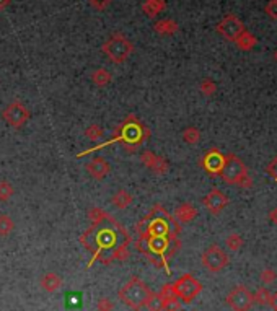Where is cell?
Segmentation results:
<instances>
[{
  "mask_svg": "<svg viewBox=\"0 0 277 311\" xmlns=\"http://www.w3.org/2000/svg\"><path fill=\"white\" fill-rule=\"evenodd\" d=\"M150 293H152V290L149 288L147 283L141 280L138 277H132L119 291H117V296H119V300L124 304H127L129 308H132L134 311H141L142 308H145V303H147Z\"/></svg>",
  "mask_w": 277,
  "mask_h": 311,
  "instance_id": "5",
  "label": "cell"
},
{
  "mask_svg": "<svg viewBox=\"0 0 277 311\" xmlns=\"http://www.w3.org/2000/svg\"><path fill=\"white\" fill-rule=\"evenodd\" d=\"M180 223L163 209V205H154L147 215L135 225V233L138 236H170L178 238L180 235Z\"/></svg>",
  "mask_w": 277,
  "mask_h": 311,
  "instance_id": "3",
  "label": "cell"
},
{
  "mask_svg": "<svg viewBox=\"0 0 277 311\" xmlns=\"http://www.w3.org/2000/svg\"><path fill=\"white\" fill-rule=\"evenodd\" d=\"M167 9V2L165 0H145L142 5V12L149 18H155L158 14Z\"/></svg>",
  "mask_w": 277,
  "mask_h": 311,
  "instance_id": "19",
  "label": "cell"
},
{
  "mask_svg": "<svg viewBox=\"0 0 277 311\" xmlns=\"http://www.w3.org/2000/svg\"><path fill=\"white\" fill-rule=\"evenodd\" d=\"M132 200H134V197L130 196V192H127L126 189H119V191L114 192L111 202H113V205L116 207V209L124 210V209H127L130 204H132Z\"/></svg>",
  "mask_w": 277,
  "mask_h": 311,
  "instance_id": "21",
  "label": "cell"
},
{
  "mask_svg": "<svg viewBox=\"0 0 277 311\" xmlns=\"http://www.w3.org/2000/svg\"><path fill=\"white\" fill-rule=\"evenodd\" d=\"M13 186L9 183V181H0V202H7V200H10L12 196H13Z\"/></svg>",
  "mask_w": 277,
  "mask_h": 311,
  "instance_id": "29",
  "label": "cell"
},
{
  "mask_svg": "<svg viewBox=\"0 0 277 311\" xmlns=\"http://www.w3.org/2000/svg\"><path fill=\"white\" fill-rule=\"evenodd\" d=\"M101 51L111 62L122 64V62H126L130 57V54L134 53V44L130 43L124 35L116 33L104 41V44L101 46Z\"/></svg>",
  "mask_w": 277,
  "mask_h": 311,
  "instance_id": "6",
  "label": "cell"
},
{
  "mask_svg": "<svg viewBox=\"0 0 277 311\" xmlns=\"http://www.w3.org/2000/svg\"><path fill=\"white\" fill-rule=\"evenodd\" d=\"M271 291L266 287H259L256 290V293L253 295V301H256L258 304H269V300H271Z\"/></svg>",
  "mask_w": 277,
  "mask_h": 311,
  "instance_id": "27",
  "label": "cell"
},
{
  "mask_svg": "<svg viewBox=\"0 0 277 311\" xmlns=\"http://www.w3.org/2000/svg\"><path fill=\"white\" fill-rule=\"evenodd\" d=\"M85 168H87V171H88L90 176L98 179V181L104 179L109 174V171H111L109 163L104 158H101V157H96L93 160H90Z\"/></svg>",
  "mask_w": 277,
  "mask_h": 311,
  "instance_id": "15",
  "label": "cell"
},
{
  "mask_svg": "<svg viewBox=\"0 0 277 311\" xmlns=\"http://www.w3.org/2000/svg\"><path fill=\"white\" fill-rule=\"evenodd\" d=\"M199 90H201V93L204 96H212L217 92V85H215V82L212 79H204L201 82V85H199Z\"/></svg>",
  "mask_w": 277,
  "mask_h": 311,
  "instance_id": "31",
  "label": "cell"
},
{
  "mask_svg": "<svg viewBox=\"0 0 277 311\" xmlns=\"http://www.w3.org/2000/svg\"><path fill=\"white\" fill-rule=\"evenodd\" d=\"M235 44H236V48L241 51H251L256 44H258V40H256V36H253L251 33H248V31H243V33L235 40Z\"/></svg>",
  "mask_w": 277,
  "mask_h": 311,
  "instance_id": "22",
  "label": "cell"
},
{
  "mask_svg": "<svg viewBox=\"0 0 277 311\" xmlns=\"http://www.w3.org/2000/svg\"><path fill=\"white\" fill-rule=\"evenodd\" d=\"M269 220H271V222H272L274 225H277V207H275V209H272L271 212H269Z\"/></svg>",
  "mask_w": 277,
  "mask_h": 311,
  "instance_id": "39",
  "label": "cell"
},
{
  "mask_svg": "<svg viewBox=\"0 0 277 311\" xmlns=\"http://www.w3.org/2000/svg\"><path fill=\"white\" fill-rule=\"evenodd\" d=\"M150 137V131L147 127H145L141 121H138L134 114H129L126 119H124L119 126L116 127V131H114V137L108 140V142H104V144L101 145H96L93 148H88V150H85L82 152L78 157H83V155H88L91 152H96V150H100V148H104V147H108V145H113L116 144V142H121L122 147L126 148V150L129 153H134L137 152V148L141 147L145 140H147Z\"/></svg>",
  "mask_w": 277,
  "mask_h": 311,
  "instance_id": "2",
  "label": "cell"
},
{
  "mask_svg": "<svg viewBox=\"0 0 277 311\" xmlns=\"http://www.w3.org/2000/svg\"><path fill=\"white\" fill-rule=\"evenodd\" d=\"M111 80H113V75H111V72L106 69H96L95 72L91 74V82L100 88L109 85Z\"/></svg>",
  "mask_w": 277,
  "mask_h": 311,
  "instance_id": "23",
  "label": "cell"
},
{
  "mask_svg": "<svg viewBox=\"0 0 277 311\" xmlns=\"http://www.w3.org/2000/svg\"><path fill=\"white\" fill-rule=\"evenodd\" d=\"M15 228V223L10 215L7 213H0V236H9Z\"/></svg>",
  "mask_w": 277,
  "mask_h": 311,
  "instance_id": "24",
  "label": "cell"
},
{
  "mask_svg": "<svg viewBox=\"0 0 277 311\" xmlns=\"http://www.w3.org/2000/svg\"><path fill=\"white\" fill-rule=\"evenodd\" d=\"M223 155L217 150V148H212L209 153L204 155L202 158V166L206 168V171L210 174H220V170L223 166Z\"/></svg>",
  "mask_w": 277,
  "mask_h": 311,
  "instance_id": "16",
  "label": "cell"
},
{
  "mask_svg": "<svg viewBox=\"0 0 277 311\" xmlns=\"http://www.w3.org/2000/svg\"><path fill=\"white\" fill-rule=\"evenodd\" d=\"M264 12H266V15L269 18H272V20H277V0H271L269 4H266Z\"/></svg>",
  "mask_w": 277,
  "mask_h": 311,
  "instance_id": "35",
  "label": "cell"
},
{
  "mask_svg": "<svg viewBox=\"0 0 277 311\" xmlns=\"http://www.w3.org/2000/svg\"><path fill=\"white\" fill-rule=\"evenodd\" d=\"M154 30L162 36H171V35H175L178 30H180V27H178V23L175 20L165 18V20H160V22H157L154 25Z\"/></svg>",
  "mask_w": 277,
  "mask_h": 311,
  "instance_id": "20",
  "label": "cell"
},
{
  "mask_svg": "<svg viewBox=\"0 0 277 311\" xmlns=\"http://www.w3.org/2000/svg\"><path fill=\"white\" fill-rule=\"evenodd\" d=\"M145 308L149 311H163V300L160 293H154V291H152L147 303H145Z\"/></svg>",
  "mask_w": 277,
  "mask_h": 311,
  "instance_id": "26",
  "label": "cell"
},
{
  "mask_svg": "<svg viewBox=\"0 0 277 311\" xmlns=\"http://www.w3.org/2000/svg\"><path fill=\"white\" fill-rule=\"evenodd\" d=\"M88 218L91 225L80 236V243L93 254L90 265L96 259H101L103 264L109 265L113 262L111 254L116 249L129 248L130 241H132L130 235L113 215H109L108 212H104L100 207H91L88 212Z\"/></svg>",
  "mask_w": 277,
  "mask_h": 311,
  "instance_id": "1",
  "label": "cell"
},
{
  "mask_svg": "<svg viewBox=\"0 0 277 311\" xmlns=\"http://www.w3.org/2000/svg\"><path fill=\"white\" fill-rule=\"evenodd\" d=\"M141 161L149 168L152 173L158 174V176H162V174H167L168 173V161L165 160L163 157H158L157 153H154L152 150H145L141 153Z\"/></svg>",
  "mask_w": 277,
  "mask_h": 311,
  "instance_id": "14",
  "label": "cell"
},
{
  "mask_svg": "<svg viewBox=\"0 0 277 311\" xmlns=\"http://www.w3.org/2000/svg\"><path fill=\"white\" fill-rule=\"evenodd\" d=\"M10 4H12V0H0V10L7 9V7H9Z\"/></svg>",
  "mask_w": 277,
  "mask_h": 311,
  "instance_id": "40",
  "label": "cell"
},
{
  "mask_svg": "<svg viewBox=\"0 0 277 311\" xmlns=\"http://www.w3.org/2000/svg\"><path fill=\"white\" fill-rule=\"evenodd\" d=\"M269 306H271L274 311H277V293L271 295V300H269Z\"/></svg>",
  "mask_w": 277,
  "mask_h": 311,
  "instance_id": "38",
  "label": "cell"
},
{
  "mask_svg": "<svg viewBox=\"0 0 277 311\" xmlns=\"http://www.w3.org/2000/svg\"><path fill=\"white\" fill-rule=\"evenodd\" d=\"M171 287H173L175 295L184 303H191L202 290L201 282L191 274H184L183 277L178 278L175 283H171Z\"/></svg>",
  "mask_w": 277,
  "mask_h": 311,
  "instance_id": "7",
  "label": "cell"
},
{
  "mask_svg": "<svg viewBox=\"0 0 277 311\" xmlns=\"http://www.w3.org/2000/svg\"><path fill=\"white\" fill-rule=\"evenodd\" d=\"M183 140L186 142V144L189 145H196L197 142L201 140V132H199V129L197 127H186L184 129V132H183Z\"/></svg>",
  "mask_w": 277,
  "mask_h": 311,
  "instance_id": "25",
  "label": "cell"
},
{
  "mask_svg": "<svg viewBox=\"0 0 277 311\" xmlns=\"http://www.w3.org/2000/svg\"><path fill=\"white\" fill-rule=\"evenodd\" d=\"M135 246L157 267L168 269V259L176 254L181 243L178 238L170 236H138Z\"/></svg>",
  "mask_w": 277,
  "mask_h": 311,
  "instance_id": "4",
  "label": "cell"
},
{
  "mask_svg": "<svg viewBox=\"0 0 277 311\" xmlns=\"http://www.w3.org/2000/svg\"><path fill=\"white\" fill-rule=\"evenodd\" d=\"M246 173H248L246 166L243 165V161L236 157V155H232V153L225 155V158H223V166L220 170V176L225 183L235 184L236 181Z\"/></svg>",
  "mask_w": 277,
  "mask_h": 311,
  "instance_id": "8",
  "label": "cell"
},
{
  "mask_svg": "<svg viewBox=\"0 0 277 311\" xmlns=\"http://www.w3.org/2000/svg\"><path fill=\"white\" fill-rule=\"evenodd\" d=\"M225 244H227V248L230 251H238L241 246H243V238L238 235V233H232V235L227 236Z\"/></svg>",
  "mask_w": 277,
  "mask_h": 311,
  "instance_id": "30",
  "label": "cell"
},
{
  "mask_svg": "<svg viewBox=\"0 0 277 311\" xmlns=\"http://www.w3.org/2000/svg\"><path fill=\"white\" fill-rule=\"evenodd\" d=\"M274 61L277 62V49H275V53H274Z\"/></svg>",
  "mask_w": 277,
  "mask_h": 311,
  "instance_id": "41",
  "label": "cell"
},
{
  "mask_svg": "<svg viewBox=\"0 0 277 311\" xmlns=\"http://www.w3.org/2000/svg\"><path fill=\"white\" fill-rule=\"evenodd\" d=\"M85 135H87V139L91 140V142H96V140H100L103 135H104V131L101 129V126H98V124H91L87 127V131H85Z\"/></svg>",
  "mask_w": 277,
  "mask_h": 311,
  "instance_id": "28",
  "label": "cell"
},
{
  "mask_svg": "<svg viewBox=\"0 0 277 311\" xmlns=\"http://www.w3.org/2000/svg\"><path fill=\"white\" fill-rule=\"evenodd\" d=\"M236 186H240V187H245V189H248V187H251L253 186V179H251V176H249V174L246 173V174H243V176L236 181L235 183Z\"/></svg>",
  "mask_w": 277,
  "mask_h": 311,
  "instance_id": "36",
  "label": "cell"
},
{
  "mask_svg": "<svg viewBox=\"0 0 277 311\" xmlns=\"http://www.w3.org/2000/svg\"><path fill=\"white\" fill-rule=\"evenodd\" d=\"M202 204L212 215H219L228 205V197L220 189H212L202 199Z\"/></svg>",
  "mask_w": 277,
  "mask_h": 311,
  "instance_id": "13",
  "label": "cell"
},
{
  "mask_svg": "<svg viewBox=\"0 0 277 311\" xmlns=\"http://www.w3.org/2000/svg\"><path fill=\"white\" fill-rule=\"evenodd\" d=\"M227 303L233 311H249L253 301V295L246 287L243 285H236L233 290H230L227 295Z\"/></svg>",
  "mask_w": 277,
  "mask_h": 311,
  "instance_id": "11",
  "label": "cell"
},
{
  "mask_svg": "<svg viewBox=\"0 0 277 311\" xmlns=\"http://www.w3.org/2000/svg\"><path fill=\"white\" fill-rule=\"evenodd\" d=\"M2 118L5 119V122L9 126H12L13 129H22L26 122L30 119V111L26 109V106L22 101H12L9 106L4 109Z\"/></svg>",
  "mask_w": 277,
  "mask_h": 311,
  "instance_id": "10",
  "label": "cell"
},
{
  "mask_svg": "<svg viewBox=\"0 0 277 311\" xmlns=\"http://www.w3.org/2000/svg\"><path fill=\"white\" fill-rule=\"evenodd\" d=\"M67 301H65V304L67 306H82V295L80 293H69L67 296Z\"/></svg>",
  "mask_w": 277,
  "mask_h": 311,
  "instance_id": "34",
  "label": "cell"
},
{
  "mask_svg": "<svg viewBox=\"0 0 277 311\" xmlns=\"http://www.w3.org/2000/svg\"><path fill=\"white\" fill-rule=\"evenodd\" d=\"M96 309L98 311H113L114 309V303L111 301L108 296H103V298H100V300H98Z\"/></svg>",
  "mask_w": 277,
  "mask_h": 311,
  "instance_id": "33",
  "label": "cell"
},
{
  "mask_svg": "<svg viewBox=\"0 0 277 311\" xmlns=\"http://www.w3.org/2000/svg\"><path fill=\"white\" fill-rule=\"evenodd\" d=\"M61 287H62V278L57 274H54V272H46V274L43 275V278H41V288L43 290L52 293V291H57Z\"/></svg>",
  "mask_w": 277,
  "mask_h": 311,
  "instance_id": "18",
  "label": "cell"
},
{
  "mask_svg": "<svg viewBox=\"0 0 277 311\" xmlns=\"http://www.w3.org/2000/svg\"><path fill=\"white\" fill-rule=\"evenodd\" d=\"M243 31H246L245 25H243V22L235 15H227L219 25H217V33L228 41H235Z\"/></svg>",
  "mask_w": 277,
  "mask_h": 311,
  "instance_id": "12",
  "label": "cell"
},
{
  "mask_svg": "<svg viewBox=\"0 0 277 311\" xmlns=\"http://www.w3.org/2000/svg\"><path fill=\"white\" fill-rule=\"evenodd\" d=\"M201 262L209 272H214L215 274V272H220L228 264V256L222 248H219L217 244H212L202 252Z\"/></svg>",
  "mask_w": 277,
  "mask_h": 311,
  "instance_id": "9",
  "label": "cell"
},
{
  "mask_svg": "<svg viewBox=\"0 0 277 311\" xmlns=\"http://www.w3.org/2000/svg\"><path fill=\"white\" fill-rule=\"evenodd\" d=\"M197 217V209L191 202H184L176 207L175 218L178 223H189Z\"/></svg>",
  "mask_w": 277,
  "mask_h": 311,
  "instance_id": "17",
  "label": "cell"
},
{
  "mask_svg": "<svg viewBox=\"0 0 277 311\" xmlns=\"http://www.w3.org/2000/svg\"><path fill=\"white\" fill-rule=\"evenodd\" d=\"M275 278H277V274H275V270H272V269H264L261 272V282L264 285L274 283Z\"/></svg>",
  "mask_w": 277,
  "mask_h": 311,
  "instance_id": "32",
  "label": "cell"
},
{
  "mask_svg": "<svg viewBox=\"0 0 277 311\" xmlns=\"http://www.w3.org/2000/svg\"><path fill=\"white\" fill-rule=\"evenodd\" d=\"M88 2H90L91 5H93L95 9H98V10H104L111 2H113V0H88Z\"/></svg>",
  "mask_w": 277,
  "mask_h": 311,
  "instance_id": "37",
  "label": "cell"
}]
</instances>
